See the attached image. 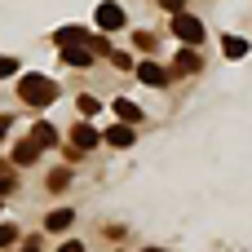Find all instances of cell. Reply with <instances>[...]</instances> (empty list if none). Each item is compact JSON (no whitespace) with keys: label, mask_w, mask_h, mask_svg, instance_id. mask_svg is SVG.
I'll list each match as a JSON object with an SVG mask.
<instances>
[{"label":"cell","mask_w":252,"mask_h":252,"mask_svg":"<svg viewBox=\"0 0 252 252\" xmlns=\"http://www.w3.org/2000/svg\"><path fill=\"white\" fill-rule=\"evenodd\" d=\"M18 97H22L27 106H49V102L58 97V84H53L49 75H22V80H18Z\"/></svg>","instance_id":"6da1fadb"},{"label":"cell","mask_w":252,"mask_h":252,"mask_svg":"<svg viewBox=\"0 0 252 252\" xmlns=\"http://www.w3.org/2000/svg\"><path fill=\"white\" fill-rule=\"evenodd\" d=\"M173 35H177L182 44H199V40H204V22H199L195 13H177V18H173Z\"/></svg>","instance_id":"7a4b0ae2"},{"label":"cell","mask_w":252,"mask_h":252,"mask_svg":"<svg viewBox=\"0 0 252 252\" xmlns=\"http://www.w3.org/2000/svg\"><path fill=\"white\" fill-rule=\"evenodd\" d=\"M93 22H97V31H120V27H124V9H120L115 0H106V4H97Z\"/></svg>","instance_id":"3957f363"},{"label":"cell","mask_w":252,"mask_h":252,"mask_svg":"<svg viewBox=\"0 0 252 252\" xmlns=\"http://www.w3.org/2000/svg\"><path fill=\"white\" fill-rule=\"evenodd\" d=\"M199 66H204V62H199V53L182 44V49H177V58H173V75H195Z\"/></svg>","instance_id":"277c9868"},{"label":"cell","mask_w":252,"mask_h":252,"mask_svg":"<svg viewBox=\"0 0 252 252\" xmlns=\"http://www.w3.org/2000/svg\"><path fill=\"white\" fill-rule=\"evenodd\" d=\"M71 142H75V151H93V146L102 142V133H97L93 124H75V128H71Z\"/></svg>","instance_id":"5b68a950"},{"label":"cell","mask_w":252,"mask_h":252,"mask_svg":"<svg viewBox=\"0 0 252 252\" xmlns=\"http://www.w3.org/2000/svg\"><path fill=\"white\" fill-rule=\"evenodd\" d=\"M62 49H71V44H89L93 35H89V27H58V35H53Z\"/></svg>","instance_id":"8992f818"},{"label":"cell","mask_w":252,"mask_h":252,"mask_svg":"<svg viewBox=\"0 0 252 252\" xmlns=\"http://www.w3.org/2000/svg\"><path fill=\"white\" fill-rule=\"evenodd\" d=\"M62 62L66 66H89L93 62V49L89 44H71V49H62Z\"/></svg>","instance_id":"52a82bcc"},{"label":"cell","mask_w":252,"mask_h":252,"mask_svg":"<svg viewBox=\"0 0 252 252\" xmlns=\"http://www.w3.org/2000/svg\"><path fill=\"white\" fill-rule=\"evenodd\" d=\"M102 137H106L111 146H133V137H137V133H133V124H111Z\"/></svg>","instance_id":"ba28073f"},{"label":"cell","mask_w":252,"mask_h":252,"mask_svg":"<svg viewBox=\"0 0 252 252\" xmlns=\"http://www.w3.org/2000/svg\"><path fill=\"white\" fill-rule=\"evenodd\" d=\"M35 159H40V146H35L31 137L13 146V164H22V168H27V164H35Z\"/></svg>","instance_id":"9c48e42d"},{"label":"cell","mask_w":252,"mask_h":252,"mask_svg":"<svg viewBox=\"0 0 252 252\" xmlns=\"http://www.w3.org/2000/svg\"><path fill=\"white\" fill-rule=\"evenodd\" d=\"M137 80H142V84H164V80H168V71H164V66H155V62H142V66H137Z\"/></svg>","instance_id":"30bf717a"},{"label":"cell","mask_w":252,"mask_h":252,"mask_svg":"<svg viewBox=\"0 0 252 252\" xmlns=\"http://www.w3.org/2000/svg\"><path fill=\"white\" fill-rule=\"evenodd\" d=\"M115 115H120V124H137L142 120V106H133L128 97H115Z\"/></svg>","instance_id":"8fae6325"},{"label":"cell","mask_w":252,"mask_h":252,"mask_svg":"<svg viewBox=\"0 0 252 252\" xmlns=\"http://www.w3.org/2000/svg\"><path fill=\"white\" fill-rule=\"evenodd\" d=\"M71 221H75V213H71V208H53V213H49V221H44V226H49V230H53V235H58V230H66V226H71Z\"/></svg>","instance_id":"7c38bea8"},{"label":"cell","mask_w":252,"mask_h":252,"mask_svg":"<svg viewBox=\"0 0 252 252\" xmlns=\"http://www.w3.org/2000/svg\"><path fill=\"white\" fill-rule=\"evenodd\" d=\"M31 142H35V146H53V142H58V128H53V124H35V128H31Z\"/></svg>","instance_id":"4fadbf2b"},{"label":"cell","mask_w":252,"mask_h":252,"mask_svg":"<svg viewBox=\"0 0 252 252\" xmlns=\"http://www.w3.org/2000/svg\"><path fill=\"white\" fill-rule=\"evenodd\" d=\"M221 53H226V58H244V53H248V40H239V35H226V40H221Z\"/></svg>","instance_id":"5bb4252c"},{"label":"cell","mask_w":252,"mask_h":252,"mask_svg":"<svg viewBox=\"0 0 252 252\" xmlns=\"http://www.w3.org/2000/svg\"><path fill=\"white\" fill-rule=\"evenodd\" d=\"M133 44H137L142 53H151V49H155V35H151V31H137V35H133Z\"/></svg>","instance_id":"9a60e30c"},{"label":"cell","mask_w":252,"mask_h":252,"mask_svg":"<svg viewBox=\"0 0 252 252\" xmlns=\"http://www.w3.org/2000/svg\"><path fill=\"white\" fill-rule=\"evenodd\" d=\"M18 244V226H0V248H13Z\"/></svg>","instance_id":"2e32d148"},{"label":"cell","mask_w":252,"mask_h":252,"mask_svg":"<svg viewBox=\"0 0 252 252\" xmlns=\"http://www.w3.org/2000/svg\"><path fill=\"white\" fill-rule=\"evenodd\" d=\"M66 182H71V173H66V168H58V173H53V177H49V186H53V190H62V186H66Z\"/></svg>","instance_id":"e0dca14e"},{"label":"cell","mask_w":252,"mask_h":252,"mask_svg":"<svg viewBox=\"0 0 252 252\" xmlns=\"http://www.w3.org/2000/svg\"><path fill=\"white\" fill-rule=\"evenodd\" d=\"M13 186H18V182H13V173H0V199H4V195H13Z\"/></svg>","instance_id":"ac0fdd59"},{"label":"cell","mask_w":252,"mask_h":252,"mask_svg":"<svg viewBox=\"0 0 252 252\" xmlns=\"http://www.w3.org/2000/svg\"><path fill=\"white\" fill-rule=\"evenodd\" d=\"M9 75H18V62L13 58H0V80H9Z\"/></svg>","instance_id":"d6986e66"},{"label":"cell","mask_w":252,"mask_h":252,"mask_svg":"<svg viewBox=\"0 0 252 252\" xmlns=\"http://www.w3.org/2000/svg\"><path fill=\"white\" fill-rule=\"evenodd\" d=\"M159 4H164V9H168L173 18H177V13H186V0H159Z\"/></svg>","instance_id":"ffe728a7"},{"label":"cell","mask_w":252,"mask_h":252,"mask_svg":"<svg viewBox=\"0 0 252 252\" xmlns=\"http://www.w3.org/2000/svg\"><path fill=\"white\" fill-rule=\"evenodd\" d=\"M97 111V97H80V115H93Z\"/></svg>","instance_id":"44dd1931"},{"label":"cell","mask_w":252,"mask_h":252,"mask_svg":"<svg viewBox=\"0 0 252 252\" xmlns=\"http://www.w3.org/2000/svg\"><path fill=\"white\" fill-rule=\"evenodd\" d=\"M9 128H13V120H9V115H0V142L9 137Z\"/></svg>","instance_id":"7402d4cb"},{"label":"cell","mask_w":252,"mask_h":252,"mask_svg":"<svg viewBox=\"0 0 252 252\" xmlns=\"http://www.w3.org/2000/svg\"><path fill=\"white\" fill-rule=\"evenodd\" d=\"M58 252H84V248H80V244H62Z\"/></svg>","instance_id":"603a6c76"},{"label":"cell","mask_w":252,"mask_h":252,"mask_svg":"<svg viewBox=\"0 0 252 252\" xmlns=\"http://www.w3.org/2000/svg\"><path fill=\"white\" fill-rule=\"evenodd\" d=\"M18 252H40V248H35V244H27V248H18Z\"/></svg>","instance_id":"cb8c5ba5"},{"label":"cell","mask_w":252,"mask_h":252,"mask_svg":"<svg viewBox=\"0 0 252 252\" xmlns=\"http://www.w3.org/2000/svg\"><path fill=\"white\" fill-rule=\"evenodd\" d=\"M146 252H155V248H146Z\"/></svg>","instance_id":"d4e9b609"}]
</instances>
